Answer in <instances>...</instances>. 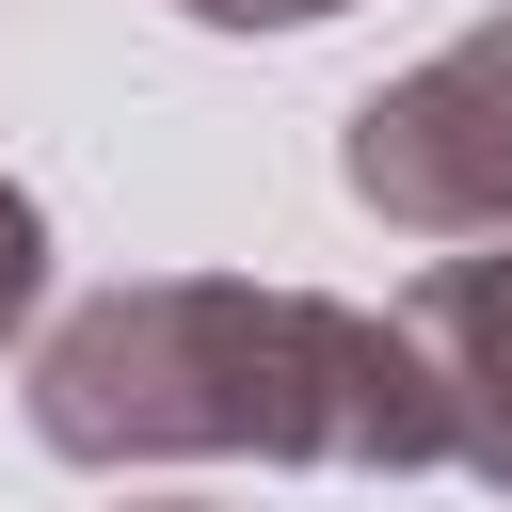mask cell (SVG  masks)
I'll return each mask as SVG.
<instances>
[{
    "label": "cell",
    "mask_w": 512,
    "mask_h": 512,
    "mask_svg": "<svg viewBox=\"0 0 512 512\" xmlns=\"http://www.w3.org/2000/svg\"><path fill=\"white\" fill-rule=\"evenodd\" d=\"M32 304H48V208L0 176V352L32 336Z\"/></svg>",
    "instance_id": "277c9868"
},
{
    "label": "cell",
    "mask_w": 512,
    "mask_h": 512,
    "mask_svg": "<svg viewBox=\"0 0 512 512\" xmlns=\"http://www.w3.org/2000/svg\"><path fill=\"white\" fill-rule=\"evenodd\" d=\"M336 176L400 240H512V16H480L432 64L368 80L352 128H336Z\"/></svg>",
    "instance_id": "7a4b0ae2"
},
{
    "label": "cell",
    "mask_w": 512,
    "mask_h": 512,
    "mask_svg": "<svg viewBox=\"0 0 512 512\" xmlns=\"http://www.w3.org/2000/svg\"><path fill=\"white\" fill-rule=\"evenodd\" d=\"M400 336H416V368H432L448 464H464L480 496H512V240L432 256V272L400 288Z\"/></svg>",
    "instance_id": "3957f363"
},
{
    "label": "cell",
    "mask_w": 512,
    "mask_h": 512,
    "mask_svg": "<svg viewBox=\"0 0 512 512\" xmlns=\"http://www.w3.org/2000/svg\"><path fill=\"white\" fill-rule=\"evenodd\" d=\"M128 512H208V496H128Z\"/></svg>",
    "instance_id": "8992f818"
},
{
    "label": "cell",
    "mask_w": 512,
    "mask_h": 512,
    "mask_svg": "<svg viewBox=\"0 0 512 512\" xmlns=\"http://www.w3.org/2000/svg\"><path fill=\"white\" fill-rule=\"evenodd\" d=\"M32 448L48 464H448L432 368L384 304L256 288V272H144L32 336Z\"/></svg>",
    "instance_id": "6da1fadb"
},
{
    "label": "cell",
    "mask_w": 512,
    "mask_h": 512,
    "mask_svg": "<svg viewBox=\"0 0 512 512\" xmlns=\"http://www.w3.org/2000/svg\"><path fill=\"white\" fill-rule=\"evenodd\" d=\"M192 32H320V16H352V0H176Z\"/></svg>",
    "instance_id": "5b68a950"
}]
</instances>
